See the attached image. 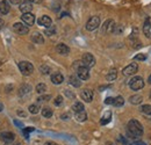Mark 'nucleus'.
Instances as JSON below:
<instances>
[{"mask_svg": "<svg viewBox=\"0 0 151 145\" xmlns=\"http://www.w3.org/2000/svg\"><path fill=\"white\" fill-rule=\"evenodd\" d=\"M143 135V127L137 120H130L127 128V136L132 139H136Z\"/></svg>", "mask_w": 151, "mask_h": 145, "instance_id": "f257e3e1", "label": "nucleus"}, {"mask_svg": "<svg viewBox=\"0 0 151 145\" xmlns=\"http://www.w3.org/2000/svg\"><path fill=\"white\" fill-rule=\"evenodd\" d=\"M129 87L132 91H139L144 87V80L142 77H134L129 81Z\"/></svg>", "mask_w": 151, "mask_h": 145, "instance_id": "f03ea898", "label": "nucleus"}, {"mask_svg": "<svg viewBox=\"0 0 151 145\" xmlns=\"http://www.w3.org/2000/svg\"><path fill=\"white\" fill-rule=\"evenodd\" d=\"M19 69L20 72L22 73L23 75H30L32 73L34 72V66L29 62H20Z\"/></svg>", "mask_w": 151, "mask_h": 145, "instance_id": "7ed1b4c3", "label": "nucleus"}, {"mask_svg": "<svg viewBox=\"0 0 151 145\" xmlns=\"http://www.w3.org/2000/svg\"><path fill=\"white\" fill-rule=\"evenodd\" d=\"M13 30H14L17 34H19V35H26V34L29 33L28 26H26V24H23V23H21V22H17V23L13 24Z\"/></svg>", "mask_w": 151, "mask_h": 145, "instance_id": "20e7f679", "label": "nucleus"}, {"mask_svg": "<svg viewBox=\"0 0 151 145\" xmlns=\"http://www.w3.org/2000/svg\"><path fill=\"white\" fill-rule=\"evenodd\" d=\"M81 64L86 67H92L95 64V58L91 54H84L81 58Z\"/></svg>", "mask_w": 151, "mask_h": 145, "instance_id": "39448f33", "label": "nucleus"}, {"mask_svg": "<svg viewBox=\"0 0 151 145\" xmlns=\"http://www.w3.org/2000/svg\"><path fill=\"white\" fill-rule=\"evenodd\" d=\"M77 77L80 79V80H87L90 78V70L88 67L81 65L77 69Z\"/></svg>", "mask_w": 151, "mask_h": 145, "instance_id": "423d86ee", "label": "nucleus"}, {"mask_svg": "<svg viewBox=\"0 0 151 145\" xmlns=\"http://www.w3.org/2000/svg\"><path fill=\"white\" fill-rule=\"evenodd\" d=\"M99 26H100V18L99 17H92L86 23V29L92 32V30H95Z\"/></svg>", "mask_w": 151, "mask_h": 145, "instance_id": "0eeeda50", "label": "nucleus"}, {"mask_svg": "<svg viewBox=\"0 0 151 145\" xmlns=\"http://www.w3.org/2000/svg\"><path fill=\"white\" fill-rule=\"evenodd\" d=\"M33 9V2L30 0H24L20 4V11L24 14V13H30Z\"/></svg>", "mask_w": 151, "mask_h": 145, "instance_id": "6e6552de", "label": "nucleus"}, {"mask_svg": "<svg viewBox=\"0 0 151 145\" xmlns=\"http://www.w3.org/2000/svg\"><path fill=\"white\" fill-rule=\"evenodd\" d=\"M21 20L26 26H33L35 23V15H33L32 13H24L22 14Z\"/></svg>", "mask_w": 151, "mask_h": 145, "instance_id": "1a4fd4ad", "label": "nucleus"}, {"mask_svg": "<svg viewBox=\"0 0 151 145\" xmlns=\"http://www.w3.org/2000/svg\"><path fill=\"white\" fill-rule=\"evenodd\" d=\"M114 28H115V22L113 20H107L104 24H102V33H106V34H109V33H113Z\"/></svg>", "mask_w": 151, "mask_h": 145, "instance_id": "9d476101", "label": "nucleus"}, {"mask_svg": "<svg viewBox=\"0 0 151 145\" xmlns=\"http://www.w3.org/2000/svg\"><path fill=\"white\" fill-rule=\"evenodd\" d=\"M137 70H138L137 64H136V63H132V64H129L128 66H126L122 72H123L124 75H132V74H135V73L137 72Z\"/></svg>", "mask_w": 151, "mask_h": 145, "instance_id": "9b49d317", "label": "nucleus"}, {"mask_svg": "<svg viewBox=\"0 0 151 145\" xmlns=\"http://www.w3.org/2000/svg\"><path fill=\"white\" fill-rule=\"evenodd\" d=\"M80 96H81V99L85 102H91L93 100V92L91 91V90H88V88L83 90L81 93H80Z\"/></svg>", "mask_w": 151, "mask_h": 145, "instance_id": "f8f14e48", "label": "nucleus"}, {"mask_svg": "<svg viewBox=\"0 0 151 145\" xmlns=\"http://www.w3.org/2000/svg\"><path fill=\"white\" fill-rule=\"evenodd\" d=\"M0 137H1V139H2L4 142H6V143H11V142H13V141L15 139V135H14L13 132H9V131L1 132V134H0Z\"/></svg>", "mask_w": 151, "mask_h": 145, "instance_id": "ddd939ff", "label": "nucleus"}, {"mask_svg": "<svg viewBox=\"0 0 151 145\" xmlns=\"http://www.w3.org/2000/svg\"><path fill=\"white\" fill-rule=\"evenodd\" d=\"M38 24L40 26H43V27H45V28H48V27H51L52 26V20L49 18V17H47V15H43V17H41V18L37 20Z\"/></svg>", "mask_w": 151, "mask_h": 145, "instance_id": "4468645a", "label": "nucleus"}, {"mask_svg": "<svg viewBox=\"0 0 151 145\" xmlns=\"http://www.w3.org/2000/svg\"><path fill=\"white\" fill-rule=\"evenodd\" d=\"M56 51L59 55H63V56H66V55L70 52V49L66 44H63V43H59L56 47Z\"/></svg>", "mask_w": 151, "mask_h": 145, "instance_id": "2eb2a0df", "label": "nucleus"}, {"mask_svg": "<svg viewBox=\"0 0 151 145\" xmlns=\"http://www.w3.org/2000/svg\"><path fill=\"white\" fill-rule=\"evenodd\" d=\"M63 80H64V77H63V74H62V73L56 72L51 75V83H52V84H55V85H59V84H62V83H63Z\"/></svg>", "mask_w": 151, "mask_h": 145, "instance_id": "dca6fc26", "label": "nucleus"}, {"mask_svg": "<svg viewBox=\"0 0 151 145\" xmlns=\"http://www.w3.org/2000/svg\"><path fill=\"white\" fill-rule=\"evenodd\" d=\"M9 9H11L9 4H8L6 0H1V1H0V13L4 14V15H5V14H8Z\"/></svg>", "mask_w": 151, "mask_h": 145, "instance_id": "f3484780", "label": "nucleus"}, {"mask_svg": "<svg viewBox=\"0 0 151 145\" xmlns=\"http://www.w3.org/2000/svg\"><path fill=\"white\" fill-rule=\"evenodd\" d=\"M143 33H144L145 37L151 38V22H150V20H149V19H148V20L145 21V23H144V27H143Z\"/></svg>", "mask_w": 151, "mask_h": 145, "instance_id": "a211bd4d", "label": "nucleus"}, {"mask_svg": "<svg viewBox=\"0 0 151 145\" xmlns=\"http://www.w3.org/2000/svg\"><path fill=\"white\" fill-rule=\"evenodd\" d=\"M32 41L34 42V43H37V44H42V43H44V37L42 36V34L41 33H34L33 35H32Z\"/></svg>", "mask_w": 151, "mask_h": 145, "instance_id": "6ab92c4d", "label": "nucleus"}, {"mask_svg": "<svg viewBox=\"0 0 151 145\" xmlns=\"http://www.w3.org/2000/svg\"><path fill=\"white\" fill-rule=\"evenodd\" d=\"M69 83H70L73 87H80V86H81V80H80L77 75H70Z\"/></svg>", "mask_w": 151, "mask_h": 145, "instance_id": "aec40b11", "label": "nucleus"}, {"mask_svg": "<svg viewBox=\"0 0 151 145\" xmlns=\"http://www.w3.org/2000/svg\"><path fill=\"white\" fill-rule=\"evenodd\" d=\"M30 91H32V86H30V85H28V84H23V85L20 87L19 95H20V96L26 95V94H28Z\"/></svg>", "mask_w": 151, "mask_h": 145, "instance_id": "412c9836", "label": "nucleus"}, {"mask_svg": "<svg viewBox=\"0 0 151 145\" xmlns=\"http://www.w3.org/2000/svg\"><path fill=\"white\" fill-rule=\"evenodd\" d=\"M76 120L78 122H84L87 120V114L85 113V110L83 111H79V113H76Z\"/></svg>", "mask_w": 151, "mask_h": 145, "instance_id": "4be33fe9", "label": "nucleus"}, {"mask_svg": "<svg viewBox=\"0 0 151 145\" xmlns=\"http://www.w3.org/2000/svg\"><path fill=\"white\" fill-rule=\"evenodd\" d=\"M111 117H112V113H111V111H107V113H105V115L102 116V118H101L100 123H101L102 126H105V124L109 123V121H111Z\"/></svg>", "mask_w": 151, "mask_h": 145, "instance_id": "5701e85b", "label": "nucleus"}, {"mask_svg": "<svg viewBox=\"0 0 151 145\" xmlns=\"http://www.w3.org/2000/svg\"><path fill=\"white\" fill-rule=\"evenodd\" d=\"M129 101H130V103H132V105H139L143 101V98L141 95H132V96H130Z\"/></svg>", "mask_w": 151, "mask_h": 145, "instance_id": "b1692460", "label": "nucleus"}, {"mask_svg": "<svg viewBox=\"0 0 151 145\" xmlns=\"http://www.w3.org/2000/svg\"><path fill=\"white\" fill-rule=\"evenodd\" d=\"M52 110L51 108H49V107H44V108L42 109V116L43 117H45V118H50L51 116H52Z\"/></svg>", "mask_w": 151, "mask_h": 145, "instance_id": "393cba45", "label": "nucleus"}, {"mask_svg": "<svg viewBox=\"0 0 151 145\" xmlns=\"http://www.w3.org/2000/svg\"><path fill=\"white\" fill-rule=\"evenodd\" d=\"M113 105L115 107H122L124 105V99L122 96H117V98H114V102Z\"/></svg>", "mask_w": 151, "mask_h": 145, "instance_id": "a878e982", "label": "nucleus"}, {"mask_svg": "<svg viewBox=\"0 0 151 145\" xmlns=\"http://www.w3.org/2000/svg\"><path fill=\"white\" fill-rule=\"evenodd\" d=\"M116 75H117V72H116V70L115 69H112L109 72L107 73V75H106V78H107V80H109V81H113L116 79Z\"/></svg>", "mask_w": 151, "mask_h": 145, "instance_id": "bb28decb", "label": "nucleus"}, {"mask_svg": "<svg viewBox=\"0 0 151 145\" xmlns=\"http://www.w3.org/2000/svg\"><path fill=\"white\" fill-rule=\"evenodd\" d=\"M72 110L75 113H79V111H83L84 110V105L81 102H76L75 105L72 106Z\"/></svg>", "mask_w": 151, "mask_h": 145, "instance_id": "cd10ccee", "label": "nucleus"}, {"mask_svg": "<svg viewBox=\"0 0 151 145\" xmlns=\"http://www.w3.org/2000/svg\"><path fill=\"white\" fill-rule=\"evenodd\" d=\"M139 110L147 116V115L151 114V105H144V106H142V107L139 108Z\"/></svg>", "mask_w": 151, "mask_h": 145, "instance_id": "c85d7f7f", "label": "nucleus"}, {"mask_svg": "<svg viewBox=\"0 0 151 145\" xmlns=\"http://www.w3.org/2000/svg\"><path fill=\"white\" fill-rule=\"evenodd\" d=\"M40 71L42 74H49V73L51 72V69H50V66H48V65H41L40 66Z\"/></svg>", "mask_w": 151, "mask_h": 145, "instance_id": "c756f323", "label": "nucleus"}, {"mask_svg": "<svg viewBox=\"0 0 151 145\" xmlns=\"http://www.w3.org/2000/svg\"><path fill=\"white\" fill-rule=\"evenodd\" d=\"M123 30H124V27L122 24H115V28H114L113 33L116 34V35H120V34L123 33Z\"/></svg>", "mask_w": 151, "mask_h": 145, "instance_id": "7c9ffc66", "label": "nucleus"}, {"mask_svg": "<svg viewBox=\"0 0 151 145\" xmlns=\"http://www.w3.org/2000/svg\"><path fill=\"white\" fill-rule=\"evenodd\" d=\"M55 33H56V28H55L54 26L48 27V28L44 30V34H45V35H48V36H52Z\"/></svg>", "mask_w": 151, "mask_h": 145, "instance_id": "2f4dec72", "label": "nucleus"}, {"mask_svg": "<svg viewBox=\"0 0 151 145\" xmlns=\"http://www.w3.org/2000/svg\"><path fill=\"white\" fill-rule=\"evenodd\" d=\"M45 91H47V85L45 84H38L36 86V92L38 94H43Z\"/></svg>", "mask_w": 151, "mask_h": 145, "instance_id": "473e14b6", "label": "nucleus"}, {"mask_svg": "<svg viewBox=\"0 0 151 145\" xmlns=\"http://www.w3.org/2000/svg\"><path fill=\"white\" fill-rule=\"evenodd\" d=\"M29 111L32 114H37L38 111H40V108H38L37 105H30L29 106Z\"/></svg>", "mask_w": 151, "mask_h": 145, "instance_id": "72a5a7b5", "label": "nucleus"}, {"mask_svg": "<svg viewBox=\"0 0 151 145\" xmlns=\"http://www.w3.org/2000/svg\"><path fill=\"white\" fill-rule=\"evenodd\" d=\"M50 99H51L50 95H41L37 99V101L38 102H47V101H49Z\"/></svg>", "mask_w": 151, "mask_h": 145, "instance_id": "f704fd0d", "label": "nucleus"}, {"mask_svg": "<svg viewBox=\"0 0 151 145\" xmlns=\"http://www.w3.org/2000/svg\"><path fill=\"white\" fill-rule=\"evenodd\" d=\"M54 103H55V106H62L63 105V96L62 95H58L56 99H55Z\"/></svg>", "mask_w": 151, "mask_h": 145, "instance_id": "c9c22d12", "label": "nucleus"}, {"mask_svg": "<svg viewBox=\"0 0 151 145\" xmlns=\"http://www.w3.org/2000/svg\"><path fill=\"white\" fill-rule=\"evenodd\" d=\"M134 59H135V60H145V59H147V56L143 54H138L134 57Z\"/></svg>", "mask_w": 151, "mask_h": 145, "instance_id": "e433bc0d", "label": "nucleus"}, {"mask_svg": "<svg viewBox=\"0 0 151 145\" xmlns=\"http://www.w3.org/2000/svg\"><path fill=\"white\" fill-rule=\"evenodd\" d=\"M32 131H34V128H27V129H23V135H24V137L28 138V134L32 132Z\"/></svg>", "mask_w": 151, "mask_h": 145, "instance_id": "4c0bfd02", "label": "nucleus"}, {"mask_svg": "<svg viewBox=\"0 0 151 145\" xmlns=\"http://www.w3.org/2000/svg\"><path fill=\"white\" fill-rule=\"evenodd\" d=\"M64 94H65V95H66L68 98H70V99H75V98H76L75 93H72V92L68 91V90H65V92H64Z\"/></svg>", "mask_w": 151, "mask_h": 145, "instance_id": "58836bf2", "label": "nucleus"}, {"mask_svg": "<svg viewBox=\"0 0 151 145\" xmlns=\"http://www.w3.org/2000/svg\"><path fill=\"white\" fill-rule=\"evenodd\" d=\"M113 102H114V98H111V96L105 100V103L106 105H113Z\"/></svg>", "mask_w": 151, "mask_h": 145, "instance_id": "ea45409f", "label": "nucleus"}, {"mask_svg": "<svg viewBox=\"0 0 151 145\" xmlns=\"http://www.w3.org/2000/svg\"><path fill=\"white\" fill-rule=\"evenodd\" d=\"M18 115L19 116H23V117H27V114L23 110H18Z\"/></svg>", "mask_w": 151, "mask_h": 145, "instance_id": "a19ab883", "label": "nucleus"}, {"mask_svg": "<svg viewBox=\"0 0 151 145\" xmlns=\"http://www.w3.org/2000/svg\"><path fill=\"white\" fill-rule=\"evenodd\" d=\"M9 2L13 5H19V4H21V0H9Z\"/></svg>", "mask_w": 151, "mask_h": 145, "instance_id": "79ce46f5", "label": "nucleus"}, {"mask_svg": "<svg viewBox=\"0 0 151 145\" xmlns=\"http://www.w3.org/2000/svg\"><path fill=\"white\" fill-rule=\"evenodd\" d=\"M14 123H15V124H17V126H18L19 128H22V127H23V124H22L21 122H19L18 120H15V121H14Z\"/></svg>", "mask_w": 151, "mask_h": 145, "instance_id": "37998d69", "label": "nucleus"}, {"mask_svg": "<svg viewBox=\"0 0 151 145\" xmlns=\"http://www.w3.org/2000/svg\"><path fill=\"white\" fill-rule=\"evenodd\" d=\"M129 145H147V144L143 143V142H137V143H134V144H129Z\"/></svg>", "mask_w": 151, "mask_h": 145, "instance_id": "c03bdc74", "label": "nucleus"}, {"mask_svg": "<svg viewBox=\"0 0 151 145\" xmlns=\"http://www.w3.org/2000/svg\"><path fill=\"white\" fill-rule=\"evenodd\" d=\"M68 116H70V115H69V114H64V115H62L60 117H62V120H66V118H68Z\"/></svg>", "mask_w": 151, "mask_h": 145, "instance_id": "a18cd8bd", "label": "nucleus"}, {"mask_svg": "<svg viewBox=\"0 0 151 145\" xmlns=\"http://www.w3.org/2000/svg\"><path fill=\"white\" fill-rule=\"evenodd\" d=\"M4 24H5V23H4V20H2V19H0V30L2 29V27H4Z\"/></svg>", "mask_w": 151, "mask_h": 145, "instance_id": "49530a36", "label": "nucleus"}, {"mask_svg": "<svg viewBox=\"0 0 151 145\" xmlns=\"http://www.w3.org/2000/svg\"><path fill=\"white\" fill-rule=\"evenodd\" d=\"M44 145H57L56 143H54V142H47Z\"/></svg>", "mask_w": 151, "mask_h": 145, "instance_id": "de8ad7c7", "label": "nucleus"}, {"mask_svg": "<svg viewBox=\"0 0 151 145\" xmlns=\"http://www.w3.org/2000/svg\"><path fill=\"white\" fill-rule=\"evenodd\" d=\"M30 1H32V2H35V4H40L42 0H30Z\"/></svg>", "mask_w": 151, "mask_h": 145, "instance_id": "09e8293b", "label": "nucleus"}, {"mask_svg": "<svg viewBox=\"0 0 151 145\" xmlns=\"http://www.w3.org/2000/svg\"><path fill=\"white\" fill-rule=\"evenodd\" d=\"M2 109H4V106H2V103H0V113L2 111Z\"/></svg>", "mask_w": 151, "mask_h": 145, "instance_id": "8fccbe9b", "label": "nucleus"}, {"mask_svg": "<svg viewBox=\"0 0 151 145\" xmlns=\"http://www.w3.org/2000/svg\"><path fill=\"white\" fill-rule=\"evenodd\" d=\"M147 118H148V120H150V121H151V114H149V115H147Z\"/></svg>", "mask_w": 151, "mask_h": 145, "instance_id": "3c124183", "label": "nucleus"}, {"mask_svg": "<svg viewBox=\"0 0 151 145\" xmlns=\"http://www.w3.org/2000/svg\"><path fill=\"white\" fill-rule=\"evenodd\" d=\"M148 80H149V84H151V74H150V77H149V79H148Z\"/></svg>", "mask_w": 151, "mask_h": 145, "instance_id": "603ef678", "label": "nucleus"}, {"mask_svg": "<svg viewBox=\"0 0 151 145\" xmlns=\"http://www.w3.org/2000/svg\"><path fill=\"white\" fill-rule=\"evenodd\" d=\"M107 145H113V143H111V142H108V143H107Z\"/></svg>", "mask_w": 151, "mask_h": 145, "instance_id": "864d4df0", "label": "nucleus"}, {"mask_svg": "<svg viewBox=\"0 0 151 145\" xmlns=\"http://www.w3.org/2000/svg\"><path fill=\"white\" fill-rule=\"evenodd\" d=\"M150 99H151V93H150Z\"/></svg>", "mask_w": 151, "mask_h": 145, "instance_id": "5fc2aeb1", "label": "nucleus"}, {"mask_svg": "<svg viewBox=\"0 0 151 145\" xmlns=\"http://www.w3.org/2000/svg\"><path fill=\"white\" fill-rule=\"evenodd\" d=\"M15 145H20V144H15Z\"/></svg>", "mask_w": 151, "mask_h": 145, "instance_id": "6e6d98bb", "label": "nucleus"}]
</instances>
